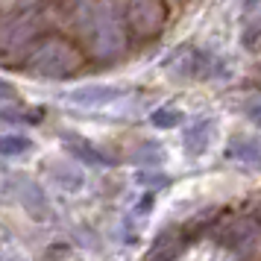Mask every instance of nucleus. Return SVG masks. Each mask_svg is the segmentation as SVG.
<instances>
[{
  "mask_svg": "<svg viewBox=\"0 0 261 261\" xmlns=\"http://www.w3.org/2000/svg\"><path fill=\"white\" fill-rule=\"evenodd\" d=\"M24 68L33 76H41V80H68V76H73L85 68V53L68 36L53 33V36L38 38L30 47Z\"/></svg>",
  "mask_w": 261,
  "mask_h": 261,
  "instance_id": "nucleus-1",
  "label": "nucleus"
},
{
  "mask_svg": "<svg viewBox=\"0 0 261 261\" xmlns=\"http://www.w3.org/2000/svg\"><path fill=\"white\" fill-rule=\"evenodd\" d=\"M123 27L138 41H150V38L162 36L167 27V3L165 0H126Z\"/></svg>",
  "mask_w": 261,
  "mask_h": 261,
  "instance_id": "nucleus-2",
  "label": "nucleus"
},
{
  "mask_svg": "<svg viewBox=\"0 0 261 261\" xmlns=\"http://www.w3.org/2000/svg\"><path fill=\"white\" fill-rule=\"evenodd\" d=\"M120 91L118 88H109V85H83V88H76L68 94L73 106H83V109H94V106H106L112 103Z\"/></svg>",
  "mask_w": 261,
  "mask_h": 261,
  "instance_id": "nucleus-3",
  "label": "nucleus"
},
{
  "mask_svg": "<svg viewBox=\"0 0 261 261\" xmlns=\"http://www.w3.org/2000/svg\"><path fill=\"white\" fill-rule=\"evenodd\" d=\"M217 68H220V59H214V56L202 53V50H191L188 62H185V71L194 73V76H212Z\"/></svg>",
  "mask_w": 261,
  "mask_h": 261,
  "instance_id": "nucleus-4",
  "label": "nucleus"
},
{
  "mask_svg": "<svg viewBox=\"0 0 261 261\" xmlns=\"http://www.w3.org/2000/svg\"><path fill=\"white\" fill-rule=\"evenodd\" d=\"M68 150H71L76 159H83V162H88V165H109V159L100 150H94L88 141H83V138H68Z\"/></svg>",
  "mask_w": 261,
  "mask_h": 261,
  "instance_id": "nucleus-5",
  "label": "nucleus"
},
{
  "mask_svg": "<svg viewBox=\"0 0 261 261\" xmlns=\"http://www.w3.org/2000/svg\"><path fill=\"white\" fill-rule=\"evenodd\" d=\"M226 155L238 159V162H247V165H255V162H261V147L252 141H232Z\"/></svg>",
  "mask_w": 261,
  "mask_h": 261,
  "instance_id": "nucleus-6",
  "label": "nucleus"
},
{
  "mask_svg": "<svg viewBox=\"0 0 261 261\" xmlns=\"http://www.w3.org/2000/svg\"><path fill=\"white\" fill-rule=\"evenodd\" d=\"M15 188L21 191V200L24 205H30L33 212H44V191H38V185H33L30 179H15Z\"/></svg>",
  "mask_w": 261,
  "mask_h": 261,
  "instance_id": "nucleus-7",
  "label": "nucleus"
},
{
  "mask_svg": "<svg viewBox=\"0 0 261 261\" xmlns=\"http://www.w3.org/2000/svg\"><path fill=\"white\" fill-rule=\"evenodd\" d=\"M179 249H182V241L162 235V241H159V244L153 247V252H150V261H170V258L179 255Z\"/></svg>",
  "mask_w": 261,
  "mask_h": 261,
  "instance_id": "nucleus-8",
  "label": "nucleus"
},
{
  "mask_svg": "<svg viewBox=\"0 0 261 261\" xmlns=\"http://www.w3.org/2000/svg\"><path fill=\"white\" fill-rule=\"evenodd\" d=\"M208 129H212V120L202 118L200 123H194L188 129V150L191 153H200V150H205V135H208Z\"/></svg>",
  "mask_w": 261,
  "mask_h": 261,
  "instance_id": "nucleus-9",
  "label": "nucleus"
},
{
  "mask_svg": "<svg viewBox=\"0 0 261 261\" xmlns=\"http://www.w3.org/2000/svg\"><path fill=\"white\" fill-rule=\"evenodd\" d=\"M150 120H153V126H159V129H173V126H179V120H182V112L162 106L150 115Z\"/></svg>",
  "mask_w": 261,
  "mask_h": 261,
  "instance_id": "nucleus-10",
  "label": "nucleus"
},
{
  "mask_svg": "<svg viewBox=\"0 0 261 261\" xmlns=\"http://www.w3.org/2000/svg\"><path fill=\"white\" fill-rule=\"evenodd\" d=\"M30 150V138L24 135H3L0 138V155H21Z\"/></svg>",
  "mask_w": 261,
  "mask_h": 261,
  "instance_id": "nucleus-11",
  "label": "nucleus"
},
{
  "mask_svg": "<svg viewBox=\"0 0 261 261\" xmlns=\"http://www.w3.org/2000/svg\"><path fill=\"white\" fill-rule=\"evenodd\" d=\"M138 182L147 185V188H155V185H167L170 179H167L165 173H150V170H141V173H138Z\"/></svg>",
  "mask_w": 261,
  "mask_h": 261,
  "instance_id": "nucleus-12",
  "label": "nucleus"
},
{
  "mask_svg": "<svg viewBox=\"0 0 261 261\" xmlns=\"http://www.w3.org/2000/svg\"><path fill=\"white\" fill-rule=\"evenodd\" d=\"M12 188H15V179L9 176V173H3V170H0V200L6 197V191H12Z\"/></svg>",
  "mask_w": 261,
  "mask_h": 261,
  "instance_id": "nucleus-13",
  "label": "nucleus"
},
{
  "mask_svg": "<svg viewBox=\"0 0 261 261\" xmlns=\"http://www.w3.org/2000/svg\"><path fill=\"white\" fill-rule=\"evenodd\" d=\"M247 115H249V120H252V123H258V126H261V100L249 103V106H247Z\"/></svg>",
  "mask_w": 261,
  "mask_h": 261,
  "instance_id": "nucleus-14",
  "label": "nucleus"
},
{
  "mask_svg": "<svg viewBox=\"0 0 261 261\" xmlns=\"http://www.w3.org/2000/svg\"><path fill=\"white\" fill-rule=\"evenodd\" d=\"M0 100H15V88L3 80H0Z\"/></svg>",
  "mask_w": 261,
  "mask_h": 261,
  "instance_id": "nucleus-15",
  "label": "nucleus"
},
{
  "mask_svg": "<svg viewBox=\"0 0 261 261\" xmlns=\"http://www.w3.org/2000/svg\"><path fill=\"white\" fill-rule=\"evenodd\" d=\"M0 261H21V258H0Z\"/></svg>",
  "mask_w": 261,
  "mask_h": 261,
  "instance_id": "nucleus-16",
  "label": "nucleus"
}]
</instances>
